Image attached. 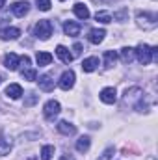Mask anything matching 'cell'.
<instances>
[{"label":"cell","mask_w":158,"mask_h":160,"mask_svg":"<svg viewBox=\"0 0 158 160\" xmlns=\"http://www.w3.org/2000/svg\"><path fill=\"white\" fill-rule=\"evenodd\" d=\"M143 99V91L140 88H128L123 95V106L126 108H136L140 104V101Z\"/></svg>","instance_id":"1"},{"label":"cell","mask_w":158,"mask_h":160,"mask_svg":"<svg viewBox=\"0 0 158 160\" xmlns=\"http://www.w3.org/2000/svg\"><path fill=\"white\" fill-rule=\"evenodd\" d=\"M136 22L143 30H153V28H156V24H158V17H156V13H149V11H143L141 13L140 11L136 15Z\"/></svg>","instance_id":"2"},{"label":"cell","mask_w":158,"mask_h":160,"mask_svg":"<svg viewBox=\"0 0 158 160\" xmlns=\"http://www.w3.org/2000/svg\"><path fill=\"white\" fill-rule=\"evenodd\" d=\"M134 54H136V60L141 63V65H149L153 62V47L145 45V43H140L136 48H134Z\"/></svg>","instance_id":"3"},{"label":"cell","mask_w":158,"mask_h":160,"mask_svg":"<svg viewBox=\"0 0 158 160\" xmlns=\"http://www.w3.org/2000/svg\"><path fill=\"white\" fill-rule=\"evenodd\" d=\"M52 30H54V28H52V22L47 21V19H43V21H39V22L34 26V36L41 41H47V39H50Z\"/></svg>","instance_id":"4"},{"label":"cell","mask_w":158,"mask_h":160,"mask_svg":"<svg viewBox=\"0 0 158 160\" xmlns=\"http://www.w3.org/2000/svg\"><path fill=\"white\" fill-rule=\"evenodd\" d=\"M75 80H77V77H75V71H71V69H67V71H63L62 73V77H60V82H58V86L63 89V91H69L73 86H75Z\"/></svg>","instance_id":"5"},{"label":"cell","mask_w":158,"mask_h":160,"mask_svg":"<svg viewBox=\"0 0 158 160\" xmlns=\"http://www.w3.org/2000/svg\"><path fill=\"white\" fill-rule=\"evenodd\" d=\"M60 112H62V106H60L58 101H48V102L43 106V114H45L47 119H54Z\"/></svg>","instance_id":"6"},{"label":"cell","mask_w":158,"mask_h":160,"mask_svg":"<svg viewBox=\"0 0 158 160\" xmlns=\"http://www.w3.org/2000/svg\"><path fill=\"white\" fill-rule=\"evenodd\" d=\"M19 65H21V58H19L15 52H9V54L4 56V67H6V69H9V71H17Z\"/></svg>","instance_id":"7"},{"label":"cell","mask_w":158,"mask_h":160,"mask_svg":"<svg viewBox=\"0 0 158 160\" xmlns=\"http://www.w3.org/2000/svg\"><path fill=\"white\" fill-rule=\"evenodd\" d=\"M19 36H21V30L15 26H7V28L0 30V39L2 41H15L19 39Z\"/></svg>","instance_id":"8"},{"label":"cell","mask_w":158,"mask_h":160,"mask_svg":"<svg viewBox=\"0 0 158 160\" xmlns=\"http://www.w3.org/2000/svg\"><path fill=\"white\" fill-rule=\"evenodd\" d=\"M99 97L104 104H114L117 101V91H116V88H104Z\"/></svg>","instance_id":"9"},{"label":"cell","mask_w":158,"mask_h":160,"mask_svg":"<svg viewBox=\"0 0 158 160\" xmlns=\"http://www.w3.org/2000/svg\"><path fill=\"white\" fill-rule=\"evenodd\" d=\"M11 11H13L15 17H24V15L30 11V4H28L26 0H19V2H15V4L11 6Z\"/></svg>","instance_id":"10"},{"label":"cell","mask_w":158,"mask_h":160,"mask_svg":"<svg viewBox=\"0 0 158 160\" xmlns=\"http://www.w3.org/2000/svg\"><path fill=\"white\" fill-rule=\"evenodd\" d=\"M56 127H58V132H62L63 136H75L77 134V127L69 121H60Z\"/></svg>","instance_id":"11"},{"label":"cell","mask_w":158,"mask_h":160,"mask_svg":"<svg viewBox=\"0 0 158 160\" xmlns=\"http://www.w3.org/2000/svg\"><path fill=\"white\" fill-rule=\"evenodd\" d=\"M104 36H106V30H102V28H93V30H89L87 39L91 41L93 45H99V43L104 41Z\"/></svg>","instance_id":"12"},{"label":"cell","mask_w":158,"mask_h":160,"mask_svg":"<svg viewBox=\"0 0 158 160\" xmlns=\"http://www.w3.org/2000/svg\"><path fill=\"white\" fill-rule=\"evenodd\" d=\"M56 56H58L63 63H71V62H73V54H71L69 48L63 47V45H58V47H56Z\"/></svg>","instance_id":"13"},{"label":"cell","mask_w":158,"mask_h":160,"mask_svg":"<svg viewBox=\"0 0 158 160\" xmlns=\"http://www.w3.org/2000/svg\"><path fill=\"white\" fill-rule=\"evenodd\" d=\"M97 67H99V58H95V56H89L82 62V71L84 73H93Z\"/></svg>","instance_id":"14"},{"label":"cell","mask_w":158,"mask_h":160,"mask_svg":"<svg viewBox=\"0 0 158 160\" xmlns=\"http://www.w3.org/2000/svg\"><path fill=\"white\" fill-rule=\"evenodd\" d=\"M6 97H9V99H13V101L21 99V97H22V88H21L19 84H9V86L6 88Z\"/></svg>","instance_id":"15"},{"label":"cell","mask_w":158,"mask_h":160,"mask_svg":"<svg viewBox=\"0 0 158 160\" xmlns=\"http://www.w3.org/2000/svg\"><path fill=\"white\" fill-rule=\"evenodd\" d=\"M63 32H65V36H69V38H77L80 34V24L73 22V21H67V22L63 24Z\"/></svg>","instance_id":"16"},{"label":"cell","mask_w":158,"mask_h":160,"mask_svg":"<svg viewBox=\"0 0 158 160\" xmlns=\"http://www.w3.org/2000/svg\"><path fill=\"white\" fill-rule=\"evenodd\" d=\"M73 11H75V15L78 17L80 21H86V19H89V9H87V6H84V4H80V2H77V4H75Z\"/></svg>","instance_id":"17"},{"label":"cell","mask_w":158,"mask_h":160,"mask_svg":"<svg viewBox=\"0 0 158 160\" xmlns=\"http://www.w3.org/2000/svg\"><path fill=\"white\" fill-rule=\"evenodd\" d=\"M134 60H136L134 48H130V47H123V48H121V62H123V63H132Z\"/></svg>","instance_id":"18"},{"label":"cell","mask_w":158,"mask_h":160,"mask_svg":"<svg viewBox=\"0 0 158 160\" xmlns=\"http://www.w3.org/2000/svg\"><path fill=\"white\" fill-rule=\"evenodd\" d=\"M117 62V52L116 50H106L104 52V67L106 69H112Z\"/></svg>","instance_id":"19"},{"label":"cell","mask_w":158,"mask_h":160,"mask_svg":"<svg viewBox=\"0 0 158 160\" xmlns=\"http://www.w3.org/2000/svg\"><path fill=\"white\" fill-rule=\"evenodd\" d=\"M39 89H43V91H52L54 89V80L50 78L48 75H43V77H39Z\"/></svg>","instance_id":"20"},{"label":"cell","mask_w":158,"mask_h":160,"mask_svg":"<svg viewBox=\"0 0 158 160\" xmlns=\"http://www.w3.org/2000/svg\"><path fill=\"white\" fill-rule=\"evenodd\" d=\"M36 62H37L39 67L50 65V62H52V54H50V52H37V54H36Z\"/></svg>","instance_id":"21"},{"label":"cell","mask_w":158,"mask_h":160,"mask_svg":"<svg viewBox=\"0 0 158 160\" xmlns=\"http://www.w3.org/2000/svg\"><path fill=\"white\" fill-rule=\"evenodd\" d=\"M89 145H91V140H89V136H82V138H78L77 140V151L78 153H86L87 149H89Z\"/></svg>","instance_id":"22"},{"label":"cell","mask_w":158,"mask_h":160,"mask_svg":"<svg viewBox=\"0 0 158 160\" xmlns=\"http://www.w3.org/2000/svg\"><path fill=\"white\" fill-rule=\"evenodd\" d=\"M22 78L28 80V82H36L37 80V71L36 69H32V67H26V69H22Z\"/></svg>","instance_id":"23"},{"label":"cell","mask_w":158,"mask_h":160,"mask_svg":"<svg viewBox=\"0 0 158 160\" xmlns=\"http://www.w3.org/2000/svg\"><path fill=\"white\" fill-rule=\"evenodd\" d=\"M11 153V142L6 138H0V157H6Z\"/></svg>","instance_id":"24"},{"label":"cell","mask_w":158,"mask_h":160,"mask_svg":"<svg viewBox=\"0 0 158 160\" xmlns=\"http://www.w3.org/2000/svg\"><path fill=\"white\" fill-rule=\"evenodd\" d=\"M54 155V145H43L41 147V160H50Z\"/></svg>","instance_id":"25"},{"label":"cell","mask_w":158,"mask_h":160,"mask_svg":"<svg viewBox=\"0 0 158 160\" xmlns=\"http://www.w3.org/2000/svg\"><path fill=\"white\" fill-rule=\"evenodd\" d=\"M95 19H97L99 22H102V24L112 22V15H110L108 11H97V13H95Z\"/></svg>","instance_id":"26"},{"label":"cell","mask_w":158,"mask_h":160,"mask_svg":"<svg viewBox=\"0 0 158 160\" xmlns=\"http://www.w3.org/2000/svg\"><path fill=\"white\" fill-rule=\"evenodd\" d=\"M114 153H116V149L114 147H108V149H104V153L101 155V158H97V160H110L114 157Z\"/></svg>","instance_id":"27"},{"label":"cell","mask_w":158,"mask_h":160,"mask_svg":"<svg viewBox=\"0 0 158 160\" xmlns=\"http://www.w3.org/2000/svg\"><path fill=\"white\" fill-rule=\"evenodd\" d=\"M36 2H37V8H39L41 11H48V9H50V6H52V4H50V0H36Z\"/></svg>","instance_id":"28"},{"label":"cell","mask_w":158,"mask_h":160,"mask_svg":"<svg viewBox=\"0 0 158 160\" xmlns=\"http://www.w3.org/2000/svg\"><path fill=\"white\" fill-rule=\"evenodd\" d=\"M37 99H39V97H37L36 93H28V99L24 101V106H32V104H36Z\"/></svg>","instance_id":"29"},{"label":"cell","mask_w":158,"mask_h":160,"mask_svg":"<svg viewBox=\"0 0 158 160\" xmlns=\"http://www.w3.org/2000/svg\"><path fill=\"white\" fill-rule=\"evenodd\" d=\"M114 19H117L119 22H123V21L126 19V9H121L117 13H114Z\"/></svg>","instance_id":"30"},{"label":"cell","mask_w":158,"mask_h":160,"mask_svg":"<svg viewBox=\"0 0 158 160\" xmlns=\"http://www.w3.org/2000/svg\"><path fill=\"white\" fill-rule=\"evenodd\" d=\"M80 54H82V45L80 43H75L73 45V58L75 56H80Z\"/></svg>","instance_id":"31"},{"label":"cell","mask_w":158,"mask_h":160,"mask_svg":"<svg viewBox=\"0 0 158 160\" xmlns=\"http://www.w3.org/2000/svg\"><path fill=\"white\" fill-rule=\"evenodd\" d=\"M21 65H24V69L30 67V58H28V56H22V58H21Z\"/></svg>","instance_id":"32"},{"label":"cell","mask_w":158,"mask_h":160,"mask_svg":"<svg viewBox=\"0 0 158 160\" xmlns=\"http://www.w3.org/2000/svg\"><path fill=\"white\" fill-rule=\"evenodd\" d=\"M60 160H75V157H73V155H63Z\"/></svg>","instance_id":"33"},{"label":"cell","mask_w":158,"mask_h":160,"mask_svg":"<svg viewBox=\"0 0 158 160\" xmlns=\"http://www.w3.org/2000/svg\"><path fill=\"white\" fill-rule=\"evenodd\" d=\"M4 4H6V0H0V9L4 8Z\"/></svg>","instance_id":"34"},{"label":"cell","mask_w":158,"mask_h":160,"mask_svg":"<svg viewBox=\"0 0 158 160\" xmlns=\"http://www.w3.org/2000/svg\"><path fill=\"white\" fill-rule=\"evenodd\" d=\"M0 82H2V77H0Z\"/></svg>","instance_id":"35"},{"label":"cell","mask_w":158,"mask_h":160,"mask_svg":"<svg viewBox=\"0 0 158 160\" xmlns=\"http://www.w3.org/2000/svg\"><path fill=\"white\" fill-rule=\"evenodd\" d=\"M62 2H63V0H62Z\"/></svg>","instance_id":"36"}]
</instances>
